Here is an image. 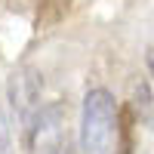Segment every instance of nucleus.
<instances>
[{
  "label": "nucleus",
  "mask_w": 154,
  "mask_h": 154,
  "mask_svg": "<svg viewBox=\"0 0 154 154\" xmlns=\"http://www.w3.org/2000/svg\"><path fill=\"white\" fill-rule=\"evenodd\" d=\"M40 89H43V80L34 68L12 71V77H9V105L16 111V117L22 120V130L40 111Z\"/></svg>",
  "instance_id": "obj_2"
},
{
  "label": "nucleus",
  "mask_w": 154,
  "mask_h": 154,
  "mask_svg": "<svg viewBox=\"0 0 154 154\" xmlns=\"http://www.w3.org/2000/svg\"><path fill=\"white\" fill-rule=\"evenodd\" d=\"M43 154H86V151H83V145H80V136L65 133V136H59Z\"/></svg>",
  "instance_id": "obj_3"
},
{
  "label": "nucleus",
  "mask_w": 154,
  "mask_h": 154,
  "mask_svg": "<svg viewBox=\"0 0 154 154\" xmlns=\"http://www.w3.org/2000/svg\"><path fill=\"white\" fill-rule=\"evenodd\" d=\"M117 139V102L108 89H89L80 114V145L86 154H111Z\"/></svg>",
  "instance_id": "obj_1"
},
{
  "label": "nucleus",
  "mask_w": 154,
  "mask_h": 154,
  "mask_svg": "<svg viewBox=\"0 0 154 154\" xmlns=\"http://www.w3.org/2000/svg\"><path fill=\"white\" fill-rule=\"evenodd\" d=\"M0 154H12V139H9V126L3 114H0Z\"/></svg>",
  "instance_id": "obj_4"
},
{
  "label": "nucleus",
  "mask_w": 154,
  "mask_h": 154,
  "mask_svg": "<svg viewBox=\"0 0 154 154\" xmlns=\"http://www.w3.org/2000/svg\"><path fill=\"white\" fill-rule=\"evenodd\" d=\"M148 68H151V77H154V53H148Z\"/></svg>",
  "instance_id": "obj_5"
}]
</instances>
